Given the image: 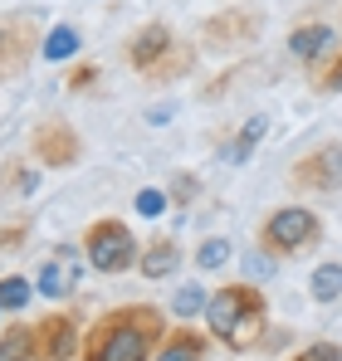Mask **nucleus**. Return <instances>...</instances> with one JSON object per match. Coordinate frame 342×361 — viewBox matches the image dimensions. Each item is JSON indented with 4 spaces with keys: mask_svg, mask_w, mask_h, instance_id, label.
I'll list each match as a JSON object with an SVG mask.
<instances>
[{
    "mask_svg": "<svg viewBox=\"0 0 342 361\" xmlns=\"http://www.w3.org/2000/svg\"><path fill=\"white\" fill-rule=\"evenodd\" d=\"M25 235H30V225H5V230H0V249H10V244L20 249V244H25Z\"/></svg>",
    "mask_w": 342,
    "mask_h": 361,
    "instance_id": "nucleus-29",
    "label": "nucleus"
},
{
    "mask_svg": "<svg viewBox=\"0 0 342 361\" xmlns=\"http://www.w3.org/2000/svg\"><path fill=\"white\" fill-rule=\"evenodd\" d=\"M318 98H333V93H342V44L328 54V59L313 68V83H308Z\"/></svg>",
    "mask_w": 342,
    "mask_h": 361,
    "instance_id": "nucleus-20",
    "label": "nucleus"
},
{
    "mask_svg": "<svg viewBox=\"0 0 342 361\" xmlns=\"http://www.w3.org/2000/svg\"><path fill=\"white\" fill-rule=\"evenodd\" d=\"M318 240H323V220L308 205H279L259 225V249H269L274 259H303L318 249Z\"/></svg>",
    "mask_w": 342,
    "mask_h": 361,
    "instance_id": "nucleus-4",
    "label": "nucleus"
},
{
    "mask_svg": "<svg viewBox=\"0 0 342 361\" xmlns=\"http://www.w3.org/2000/svg\"><path fill=\"white\" fill-rule=\"evenodd\" d=\"M0 361H35V322H10L0 332Z\"/></svg>",
    "mask_w": 342,
    "mask_h": 361,
    "instance_id": "nucleus-17",
    "label": "nucleus"
},
{
    "mask_svg": "<svg viewBox=\"0 0 342 361\" xmlns=\"http://www.w3.org/2000/svg\"><path fill=\"white\" fill-rule=\"evenodd\" d=\"M78 279H83V264L69 244H54V254L40 264V279H35V293L49 302H64L78 293Z\"/></svg>",
    "mask_w": 342,
    "mask_h": 361,
    "instance_id": "nucleus-10",
    "label": "nucleus"
},
{
    "mask_svg": "<svg viewBox=\"0 0 342 361\" xmlns=\"http://www.w3.org/2000/svg\"><path fill=\"white\" fill-rule=\"evenodd\" d=\"M206 322H211V337L225 342L230 352H249L264 342L269 332V298L259 283L240 279V283H225L206 298Z\"/></svg>",
    "mask_w": 342,
    "mask_h": 361,
    "instance_id": "nucleus-2",
    "label": "nucleus"
},
{
    "mask_svg": "<svg viewBox=\"0 0 342 361\" xmlns=\"http://www.w3.org/2000/svg\"><path fill=\"white\" fill-rule=\"evenodd\" d=\"M196 190H201V180L181 171V176L171 180V195H167V200H176V205H191V200H196Z\"/></svg>",
    "mask_w": 342,
    "mask_h": 361,
    "instance_id": "nucleus-28",
    "label": "nucleus"
},
{
    "mask_svg": "<svg viewBox=\"0 0 342 361\" xmlns=\"http://www.w3.org/2000/svg\"><path fill=\"white\" fill-rule=\"evenodd\" d=\"M35 190H40V166L20 161V157H10V161L0 166V195H5V200H30Z\"/></svg>",
    "mask_w": 342,
    "mask_h": 361,
    "instance_id": "nucleus-15",
    "label": "nucleus"
},
{
    "mask_svg": "<svg viewBox=\"0 0 342 361\" xmlns=\"http://www.w3.org/2000/svg\"><path fill=\"white\" fill-rule=\"evenodd\" d=\"M83 259H88V269L93 274H127L132 264H137V254H142V244L132 235V225L127 220H117V215H103V220H93L88 230H83Z\"/></svg>",
    "mask_w": 342,
    "mask_h": 361,
    "instance_id": "nucleus-5",
    "label": "nucleus"
},
{
    "mask_svg": "<svg viewBox=\"0 0 342 361\" xmlns=\"http://www.w3.org/2000/svg\"><path fill=\"white\" fill-rule=\"evenodd\" d=\"M30 157L40 166H49V171H69L83 157V137H78V127H69L64 118H45L30 132Z\"/></svg>",
    "mask_w": 342,
    "mask_h": 361,
    "instance_id": "nucleus-8",
    "label": "nucleus"
},
{
    "mask_svg": "<svg viewBox=\"0 0 342 361\" xmlns=\"http://www.w3.org/2000/svg\"><path fill=\"white\" fill-rule=\"evenodd\" d=\"M78 44H83L78 25H54V30H45V39H40V54H45L49 63H59V59H73V54H78Z\"/></svg>",
    "mask_w": 342,
    "mask_h": 361,
    "instance_id": "nucleus-18",
    "label": "nucleus"
},
{
    "mask_svg": "<svg viewBox=\"0 0 342 361\" xmlns=\"http://www.w3.org/2000/svg\"><path fill=\"white\" fill-rule=\"evenodd\" d=\"M167 210V190H157V185H147V190H137V215H147V220H157Z\"/></svg>",
    "mask_w": 342,
    "mask_h": 361,
    "instance_id": "nucleus-26",
    "label": "nucleus"
},
{
    "mask_svg": "<svg viewBox=\"0 0 342 361\" xmlns=\"http://www.w3.org/2000/svg\"><path fill=\"white\" fill-rule=\"evenodd\" d=\"M288 361H342V342H308L303 352H293Z\"/></svg>",
    "mask_w": 342,
    "mask_h": 361,
    "instance_id": "nucleus-25",
    "label": "nucleus"
},
{
    "mask_svg": "<svg viewBox=\"0 0 342 361\" xmlns=\"http://www.w3.org/2000/svg\"><path fill=\"white\" fill-rule=\"evenodd\" d=\"M176 269H181V244H176V240L162 235V240L142 244V254H137V274H142V279L157 283V279H171Z\"/></svg>",
    "mask_w": 342,
    "mask_h": 361,
    "instance_id": "nucleus-14",
    "label": "nucleus"
},
{
    "mask_svg": "<svg viewBox=\"0 0 342 361\" xmlns=\"http://www.w3.org/2000/svg\"><path fill=\"white\" fill-rule=\"evenodd\" d=\"M35 298V283L30 279H20V274H5L0 279V312H25Z\"/></svg>",
    "mask_w": 342,
    "mask_h": 361,
    "instance_id": "nucleus-21",
    "label": "nucleus"
},
{
    "mask_svg": "<svg viewBox=\"0 0 342 361\" xmlns=\"http://www.w3.org/2000/svg\"><path fill=\"white\" fill-rule=\"evenodd\" d=\"M254 30H259V15H244V10H235V15H216V20H206V25H201V35H206V44H211V49L244 44Z\"/></svg>",
    "mask_w": 342,
    "mask_h": 361,
    "instance_id": "nucleus-13",
    "label": "nucleus"
},
{
    "mask_svg": "<svg viewBox=\"0 0 342 361\" xmlns=\"http://www.w3.org/2000/svg\"><path fill=\"white\" fill-rule=\"evenodd\" d=\"M122 59L132 63L137 73H147V78H171V73H186L196 63V54L176 39V30H171L167 20H147V25H137L127 35Z\"/></svg>",
    "mask_w": 342,
    "mask_h": 361,
    "instance_id": "nucleus-3",
    "label": "nucleus"
},
{
    "mask_svg": "<svg viewBox=\"0 0 342 361\" xmlns=\"http://www.w3.org/2000/svg\"><path fill=\"white\" fill-rule=\"evenodd\" d=\"M269 132V118H249L230 142H220V157H225L230 166H244L249 157H254V147H259V137Z\"/></svg>",
    "mask_w": 342,
    "mask_h": 361,
    "instance_id": "nucleus-16",
    "label": "nucleus"
},
{
    "mask_svg": "<svg viewBox=\"0 0 342 361\" xmlns=\"http://www.w3.org/2000/svg\"><path fill=\"white\" fill-rule=\"evenodd\" d=\"M225 259H230V244L225 240H206L201 249H196V269H206V274H211V269H220Z\"/></svg>",
    "mask_w": 342,
    "mask_h": 361,
    "instance_id": "nucleus-24",
    "label": "nucleus"
},
{
    "mask_svg": "<svg viewBox=\"0 0 342 361\" xmlns=\"http://www.w3.org/2000/svg\"><path fill=\"white\" fill-rule=\"evenodd\" d=\"M308 293H313V302H338L342 298V264H318L313 279H308Z\"/></svg>",
    "mask_w": 342,
    "mask_h": 361,
    "instance_id": "nucleus-19",
    "label": "nucleus"
},
{
    "mask_svg": "<svg viewBox=\"0 0 342 361\" xmlns=\"http://www.w3.org/2000/svg\"><path fill=\"white\" fill-rule=\"evenodd\" d=\"M171 312H176V317H196V312H206V288H201V283H186V288L176 293V302H171Z\"/></svg>",
    "mask_w": 342,
    "mask_h": 361,
    "instance_id": "nucleus-22",
    "label": "nucleus"
},
{
    "mask_svg": "<svg viewBox=\"0 0 342 361\" xmlns=\"http://www.w3.org/2000/svg\"><path fill=\"white\" fill-rule=\"evenodd\" d=\"M211 352V337L201 332V327H167V337H162V347H157V357L152 361H206Z\"/></svg>",
    "mask_w": 342,
    "mask_h": 361,
    "instance_id": "nucleus-12",
    "label": "nucleus"
},
{
    "mask_svg": "<svg viewBox=\"0 0 342 361\" xmlns=\"http://www.w3.org/2000/svg\"><path fill=\"white\" fill-rule=\"evenodd\" d=\"M83 342V327L73 312H45L35 322V361H73Z\"/></svg>",
    "mask_w": 342,
    "mask_h": 361,
    "instance_id": "nucleus-9",
    "label": "nucleus"
},
{
    "mask_svg": "<svg viewBox=\"0 0 342 361\" xmlns=\"http://www.w3.org/2000/svg\"><path fill=\"white\" fill-rule=\"evenodd\" d=\"M288 185L303 190V195L342 190V142H323V147L303 152V157L288 166Z\"/></svg>",
    "mask_w": 342,
    "mask_h": 361,
    "instance_id": "nucleus-7",
    "label": "nucleus"
},
{
    "mask_svg": "<svg viewBox=\"0 0 342 361\" xmlns=\"http://www.w3.org/2000/svg\"><path fill=\"white\" fill-rule=\"evenodd\" d=\"M162 337H167V312L157 302H122L83 332L78 361H152Z\"/></svg>",
    "mask_w": 342,
    "mask_h": 361,
    "instance_id": "nucleus-1",
    "label": "nucleus"
},
{
    "mask_svg": "<svg viewBox=\"0 0 342 361\" xmlns=\"http://www.w3.org/2000/svg\"><path fill=\"white\" fill-rule=\"evenodd\" d=\"M40 39H45V30L30 10L0 15V83H10L30 68V59L40 54Z\"/></svg>",
    "mask_w": 342,
    "mask_h": 361,
    "instance_id": "nucleus-6",
    "label": "nucleus"
},
{
    "mask_svg": "<svg viewBox=\"0 0 342 361\" xmlns=\"http://www.w3.org/2000/svg\"><path fill=\"white\" fill-rule=\"evenodd\" d=\"M333 49H338V30L328 20H303V25L288 30V54L303 63V68H318Z\"/></svg>",
    "mask_w": 342,
    "mask_h": 361,
    "instance_id": "nucleus-11",
    "label": "nucleus"
},
{
    "mask_svg": "<svg viewBox=\"0 0 342 361\" xmlns=\"http://www.w3.org/2000/svg\"><path fill=\"white\" fill-rule=\"evenodd\" d=\"M98 78H103V68H98V63H73V68H69V78H64V88H69V93H88Z\"/></svg>",
    "mask_w": 342,
    "mask_h": 361,
    "instance_id": "nucleus-23",
    "label": "nucleus"
},
{
    "mask_svg": "<svg viewBox=\"0 0 342 361\" xmlns=\"http://www.w3.org/2000/svg\"><path fill=\"white\" fill-rule=\"evenodd\" d=\"M269 269H274V254H269V249H254V254H244V274H249V283L269 279Z\"/></svg>",
    "mask_w": 342,
    "mask_h": 361,
    "instance_id": "nucleus-27",
    "label": "nucleus"
}]
</instances>
